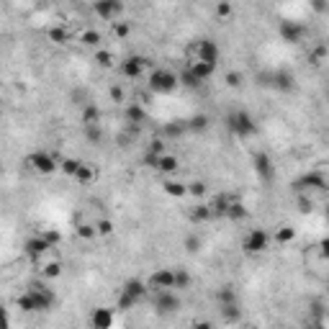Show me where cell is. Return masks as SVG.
<instances>
[{
	"label": "cell",
	"instance_id": "cell-1",
	"mask_svg": "<svg viewBox=\"0 0 329 329\" xmlns=\"http://www.w3.org/2000/svg\"><path fill=\"white\" fill-rule=\"evenodd\" d=\"M227 126L234 131L237 137H252L255 131H257V126H255V119L247 114V111H237V114H229L227 116Z\"/></svg>",
	"mask_w": 329,
	"mask_h": 329
},
{
	"label": "cell",
	"instance_id": "cell-2",
	"mask_svg": "<svg viewBox=\"0 0 329 329\" xmlns=\"http://www.w3.org/2000/svg\"><path fill=\"white\" fill-rule=\"evenodd\" d=\"M149 87H152V93H172L178 87V77L170 70H155L149 75Z\"/></svg>",
	"mask_w": 329,
	"mask_h": 329
},
{
	"label": "cell",
	"instance_id": "cell-3",
	"mask_svg": "<svg viewBox=\"0 0 329 329\" xmlns=\"http://www.w3.org/2000/svg\"><path fill=\"white\" fill-rule=\"evenodd\" d=\"M268 245H270V237H268V232H265V229H252V232L245 237V242H242L245 252H250V255L265 252V250H268Z\"/></svg>",
	"mask_w": 329,
	"mask_h": 329
},
{
	"label": "cell",
	"instance_id": "cell-4",
	"mask_svg": "<svg viewBox=\"0 0 329 329\" xmlns=\"http://www.w3.org/2000/svg\"><path fill=\"white\" fill-rule=\"evenodd\" d=\"M149 64V59H144V57H126L124 62H121V75L124 77H129V80H137V77H142L144 75V67Z\"/></svg>",
	"mask_w": 329,
	"mask_h": 329
},
{
	"label": "cell",
	"instance_id": "cell-5",
	"mask_svg": "<svg viewBox=\"0 0 329 329\" xmlns=\"http://www.w3.org/2000/svg\"><path fill=\"white\" fill-rule=\"evenodd\" d=\"M26 162H29V167H34V170L41 172V175H49V172L57 170V162L47 155V152H36V155H31Z\"/></svg>",
	"mask_w": 329,
	"mask_h": 329
},
{
	"label": "cell",
	"instance_id": "cell-6",
	"mask_svg": "<svg viewBox=\"0 0 329 329\" xmlns=\"http://www.w3.org/2000/svg\"><path fill=\"white\" fill-rule=\"evenodd\" d=\"M121 8H124L121 0H95V6H93L95 16H100L103 21H111L114 16H119Z\"/></svg>",
	"mask_w": 329,
	"mask_h": 329
},
{
	"label": "cell",
	"instance_id": "cell-7",
	"mask_svg": "<svg viewBox=\"0 0 329 329\" xmlns=\"http://www.w3.org/2000/svg\"><path fill=\"white\" fill-rule=\"evenodd\" d=\"M147 286L157 288V291H165V288H175V270H170V268H162V270H157L155 275L149 278V283H147Z\"/></svg>",
	"mask_w": 329,
	"mask_h": 329
},
{
	"label": "cell",
	"instance_id": "cell-8",
	"mask_svg": "<svg viewBox=\"0 0 329 329\" xmlns=\"http://www.w3.org/2000/svg\"><path fill=\"white\" fill-rule=\"evenodd\" d=\"M195 54H198V59H203V62L216 64V62H218V47H216V41H211V39L198 41V44H195Z\"/></svg>",
	"mask_w": 329,
	"mask_h": 329
},
{
	"label": "cell",
	"instance_id": "cell-9",
	"mask_svg": "<svg viewBox=\"0 0 329 329\" xmlns=\"http://www.w3.org/2000/svg\"><path fill=\"white\" fill-rule=\"evenodd\" d=\"M303 34H306V29L301 24H293V21H283V24H280V36L286 39L288 44H298L303 39Z\"/></svg>",
	"mask_w": 329,
	"mask_h": 329
},
{
	"label": "cell",
	"instance_id": "cell-10",
	"mask_svg": "<svg viewBox=\"0 0 329 329\" xmlns=\"http://www.w3.org/2000/svg\"><path fill=\"white\" fill-rule=\"evenodd\" d=\"M31 296H34V303H36V311H49L52 303H54V293L49 288H39L34 286L31 288Z\"/></svg>",
	"mask_w": 329,
	"mask_h": 329
},
{
	"label": "cell",
	"instance_id": "cell-11",
	"mask_svg": "<svg viewBox=\"0 0 329 329\" xmlns=\"http://www.w3.org/2000/svg\"><path fill=\"white\" fill-rule=\"evenodd\" d=\"M255 170H257V175L262 180H273L275 178V167H273V162H270V157L265 155V152H260V155H255Z\"/></svg>",
	"mask_w": 329,
	"mask_h": 329
},
{
	"label": "cell",
	"instance_id": "cell-12",
	"mask_svg": "<svg viewBox=\"0 0 329 329\" xmlns=\"http://www.w3.org/2000/svg\"><path fill=\"white\" fill-rule=\"evenodd\" d=\"M144 119H147L144 105H139V103H129V105L124 108V121H126L129 126H137V124H142Z\"/></svg>",
	"mask_w": 329,
	"mask_h": 329
},
{
	"label": "cell",
	"instance_id": "cell-13",
	"mask_svg": "<svg viewBox=\"0 0 329 329\" xmlns=\"http://www.w3.org/2000/svg\"><path fill=\"white\" fill-rule=\"evenodd\" d=\"M306 188H319V190H324V188H326L324 175H319V172H309V175H303L301 180H296V190H306Z\"/></svg>",
	"mask_w": 329,
	"mask_h": 329
},
{
	"label": "cell",
	"instance_id": "cell-14",
	"mask_svg": "<svg viewBox=\"0 0 329 329\" xmlns=\"http://www.w3.org/2000/svg\"><path fill=\"white\" fill-rule=\"evenodd\" d=\"M178 306H180V301L172 296V288H165V291L157 293V309L160 311H178Z\"/></svg>",
	"mask_w": 329,
	"mask_h": 329
},
{
	"label": "cell",
	"instance_id": "cell-15",
	"mask_svg": "<svg viewBox=\"0 0 329 329\" xmlns=\"http://www.w3.org/2000/svg\"><path fill=\"white\" fill-rule=\"evenodd\" d=\"M195 77H198L201 82H206L211 75H213V70H216V64H211V62H203V59H195V62H190V67H188Z\"/></svg>",
	"mask_w": 329,
	"mask_h": 329
},
{
	"label": "cell",
	"instance_id": "cell-16",
	"mask_svg": "<svg viewBox=\"0 0 329 329\" xmlns=\"http://www.w3.org/2000/svg\"><path fill=\"white\" fill-rule=\"evenodd\" d=\"M224 216L232 218V222H242V218H247V206H245L242 201L232 198L229 206H227V211H224Z\"/></svg>",
	"mask_w": 329,
	"mask_h": 329
},
{
	"label": "cell",
	"instance_id": "cell-17",
	"mask_svg": "<svg viewBox=\"0 0 329 329\" xmlns=\"http://www.w3.org/2000/svg\"><path fill=\"white\" fill-rule=\"evenodd\" d=\"M90 324H93V329H105V326L114 324V314L108 309H95L93 316H90Z\"/></svg>",
	"mask_w": 329,
	"mask_h": 329
},
{
	"label": "cell",
	"instance_id": "cell-18",
	"mask_svg": "<svg viewBox=\"0 0 329 329\" xmlns=\"http://www.w3.org/2000/svg\"><path fill=\"white\" fill-rule=\"evenodd\" d=\"M124 293H129L131 298L139 303V301L147 296V283H144V280H129L126 286H124Z\"/></svg>",
	"mask_w": 329,
	"mask_h": 329
},
{
	"label": "cell",
	"instance_id": "cell-19",
	"mask_svg": "<svg viewBox=\"0 0 329 329\" xmlns=\"http://www.w3.org/2000/svg\"><path fill=\"white\" fill-rule=\"evenodd\" d=\"M72 178H75L77 183L87 185V183H93V180H95V170H93V165H85V162H80V165H77V170H75V175H72Z\"/></svg>",
	"mask_w": 329,
	"mask_h": 329
},
{
	"label": "cell",
	"instance_id": "cell-20",
	"mask_svg": "<svg viewBox=\"0 0 329 329\" xmlns=\"http://www.w3.org/2000/svg\"><path fill=\"white\" fill-rule=\"evenodd\" d=\"M47 250H49V245H47V239H44V237H34V239H29V242H26V252L31 257H41Z\"/></svg>",
	"mask_w": 329,
	"mask_h": 329
},
{
	"label": "cell",
	"instance_id": "cell-21",
	"mask_svg": "<svg viewBox=\"0 0 329 329\" xmlns=\"http://www.w3.org/2000/svg\"><path fill=\"white\" fill-rule=\"evenodd\" d=\"M162 188H165V193L170 195V198H185V195H188V185L178 183V180H167Z\"/></svg>",
	"mask_w": 329,
	"mask_h": 329
},
{
	"label": "cell",
	"instance_id": "cell-22",
	"mask_svg": "<svg viewBox=\"0 0 329 329\" xmlns=\"http://www.w3.org/2000/svg\"><path fill=\"white\" fill-rule=\"evenodd\" d=\"M155 170H160V172H175V170H178V160H175L172 155H167V152H162V155H157Z\"/></svg>",
	"mask_w": 329,
	"mask_h": 329
},
{
	"label": "cell",
	"instance_id": "cell-23",
	"mask_svg": "<svg viewBox=\"0 0 329 329\" xmlns=\"http://www.w3.org/2000/svg\"><path fill=\"white\" fill-rule=\"evenodd\" d=\"M47 36H49L52 44H67V41H70V31L64 29V26H52V29L47 31Z\"/></svg>",
	"mask_w": 329,
	"mask_h": 329
},
{
	"label": "cell",
	"instance_id": "cell-24",
	"mask_svg": "<svg viewBox=\"0 0 329 329\" xmlns=\"http://www.w3.org/2000/svg\"><path fill=\"white\" fill-rule=\"evenodd\" d=\"M80 41L85 44V47H100V34L95 31V29H85V31H80Z\"/></svg>",
	"mask_w": 329,
	"mask_h": 329
},
{
	"label": "cell",
	"instance_id": "cell-25",
	"mask_svg": "<svg viewBox=\"0 0 329 329\" xmlns=\"http://www.w3.org/2000/svg\"><path fill=\"white\" fill-rule=\"evenodd\" d=\"M41 275L47 278V280H54V278H59V275H62V262H59V260H52V262H47V265L41 268Z\"/></svg>",
	"mask_w": 329,
	"mask_h": 329
},
{
	"label": "cell",
	"instance_id": "cell-26",
	"mask_svg": "<svg viewBox=\"0 0 329 329\" xmlns=\"http://www.w3.org/2000/svg\"><path fill=\"white\" fill-rule=\"evenodd\" d=\"M87 124H100V111L95 105H85L82 108V126H87Z\"/></svg>",
	"mask_w": 329,
	"mask_h": 329
},
{
	"label": "cell",
	"instance_id": "cell-27",
	"mask_svg": "<svg viewBox=\"0 0 329 329\" xmlns=\"http://www.w3.org/2000/svg\"><path fill=\"white\" fill-rule=\"evenodd\" d=\"M213 216V211H211V206H193V211H190V218L193 222H208V218Z\"/></svg>",
	"mask_w": 329,
	"mask_h": 329
},
{
	"label": "cell",
	"instance_id": "cell-28",
	"mask_svg": "<svg viewBox=\"0 0 329 329\" xmlns=\"http://www.w3.org/2000/svg\"><path fill=\"white\" fill-rule=\"evenodd\" d=\"M82 131H85V137H87V142H93V144H98V142L103 139V131H100V124H87V126H82Z\"/></svg>",
	"mask_w": 329,
	"mask_h": 329
},
{
	"label": "cell",
	"instance_id": "cell-29",
	"mask_svg": "<svg viewBox=\"0 0 329 329\" xmlns=\"http://www.w3.org/2000/svg\"><path fill=\"white\" fill-rule=\"evenodd\" d=\"M95 62L100 64V67H105V70H111L114 64H116V59H114V54L108 52V49H98L95 52Z\"/></svg>",
	"mask_w": 329,
	"mask_h": 329
},
{
	"label": "cell",
	"instance_id": "cell-30",
	"mask_svg": "<svg viewBox=\"0 0 329 329\" xmlns=\"http://www.w3.org/2000/svg\"><path fill=\"white\" fill-rule=\"evenodd\" d=\"M16 306L21 311H36V303H34V296H31V291L29 293H24V296H18V301H16Z\"/></svg>",
	"mask_w": 329,
	"mask_h": 329
},
{
	"label": "cell",
	"instance_id": "cell-31",
	"mask_svg": "<svg viewBox=\"0 0 329 329\" xmlns=\"http://www.w3.org/2000/svg\"><path fill=\"white\" fill-rule=\"evenodd\" d=\"M293 237H296V232L291 229V227H280L278 229V234H275V239L280 245H288V242H293Z\"/></svg>",
	"mask_w": 329,
	"mask_h": 329
},
{
	"label": "cell",
	"instance_id": "cell-32",
	"mask_svg": "<svg viewBox=\"0 0 329 329\" xmlns=\"http://www.w3.org/2000/svg\"><path fill=\"white\" fill-rule=\"evenodd\" d=\"M180 82H183V85H188L190 90H195V87H201V80L195 77L190 70H183V75H180Z\"/></svg>",
	"mask_w": 329,
	"mask_h": 329
},
{
	"label": "cell",
	"instance_id": "cell-33",
	"mask_svg": "<svg viewBox=\"0 0 329 329\" xmlns=\"http://www.w3.org/2000/svg\"><path fill=\"white\" fill-rule=\"evenodd\" d=\"M111 232H114L111 218H100V222H95V234H111Z\"/></svg>",
	"mask_w": 329,
	"mask_h": 329
},
{
	"label": "cell",
	"instance_id": "cell-34",
	"mask_svg": "<svg viewBox=\"0 0 329 329\" xmlns=\"http://www.w3.org/2000/svg\"><path fill=\"white\" fill-rule=\"evenodd\" d=\"M216 16H218V18H222V21L232 16V3H229V0H222V3H218V6H216Z\"/></svg>",
	"mask_w": 329,
	"mask_h": 329
},
{
	"label": "cell",
	"instance_id": "cell-35",
	"mask_svg": "<svg viewBox=\"0 0 329 329\" xmlns=\"http://www.w3.org/2000/svg\"><path fill=\"white\" fill-rule=\"evenodd\" d=\"M218 301H222V306H227V303H237V296H234L232 288H222V291H218Z\"/></svg>",
	"mask_w": 329,
	"mask_h": 329
},
{
	"label": "cell",
	"instance_id": "cell-36",
	"mask_svg": "<svg viewBox=\"0 0 329 329\" xmlns=\"http://www.w3.org/2000/svg\"><path fill=\"white\" fill-rule=\"evenodd\" d=\"M190 283V275L185 270H175V288H185Z\"/></svg>",
	"mask_w": 329,
	"mask_h": 329
},
{
	"label": "cell",
	"instance_id": "cell-37",
	"mask_svg": "<svg viewBox=\"0 0 329 329\" xmlns=\"http://www.w3.org/2000/svg\"><path fill=\"white\" fill-rule=\"evenodd\" d=\"M59 165H62V172H67V175H75V170H77V165H80V162H77V160H72V157H64V160H62Z\"/></svg>",
	"mask_w": 329,
	"mask_h": 329
},
{
	"label": "cell",
	"instance_id": "cell-38",
	"mask_svg": "<svg viewBox=\"0 0 329 329\" xmlns=\"http://www.w3.org/2000/svg\"><path fill=\"white\" fill-rule=\"evenodd\" d=\"M114 31H116V36H121V39H126V36L131 34V26L126 24V21H116V26H114Z\"/></svg>",
	"mask_w": 329,
	"mask_h": 329
},
{
	"label": "cell",
	"instance_id": "cell-39",
	"mask_svg": "<svg viewBox=\"0 0 329 329\" xmlns=\"http://www.w3.org/2000/svg\"><path fill=\"white\" fill-rule=\"evenodd\" d=\"M185 250H188V252H198V250H201V239L193 237V234L185 237Z\"/></svg>",
	"mask_w": 329,
	"mask_h": 329
},
{
	"label": "cell",
	"instance_id": "cell-40",
	"mask_svg": "<svg viewBox=\"0 0 329 329\" xmlns=\"http://www.w3.org/2000/svg\"><path fill=\"white\" fill-rule=\"evenodd\" d=\"M77 234H80L82 239H93V237H95V227H90V224H80V227H77Z\"/></svg>",
	"mask_w": 329,
	"mask_h": 329
},
{
	"label": "cell",
	"instance_id": "cell-41",
	"mask_svg": "<svg viewBox=\"0 0 329 329\" xmlns=\"http://www.w3.org/2000/svg\"><path fill=\"white\" fill-rule=\"evenodd\" d=\"M111 100H114V103H124V100H126V93H124L121 85H114V87H111Z\"/></svg>",
	"mask_w": 329,
	"mask_h": 329
},
{
	"label": "cell",
	"instance_id": "cell-42",
	"mask_svg": "<svg viewBox=\"0 0 329 329\" xmlns=\"http://www.w3.org/2000/svg\"><path fill=\"white\" fill-rule=\"evenodd\" d=\"M190 129H195V131H201V129H206L208 126V119L206 116H195V119H190V124H188Z\"/></svg>",
	"mask_w": 329,
	"mask_h": 329
},
{
	"label": "cell",
	"instance_id": "cell-43",
	"mask_svg": "<svg viewBox=\"0 0 329 329\" xmlns=\"http://www.w3.org/2000/svg\"><path fill=\"white\" fill-rule=\"evenodd\" d=\"M227 85L229 87H239V85H242V75H239V72H227Z\"/></svg>",
	"mask_w": 329,
	"mask_h": 329
},
{
	"label": "cell",
	"instance_id": "cell-44",
	"mask_svg": "<svg viewBox=\"0 0 329 329\" xmlns=\"http://www.w3.org/2000/svg\"><path fill=\"white\" fill-rule=\"evenodd\" d=\"M41 237H44V239H47V245H49V247H54V245H59V239H62V237H59L57 232H41Z\"/></svg>",
	"mask_w": 329,
	"mask_h": 329
},
{
	"label": "cell",
	"instance_id": "cell-45",
	"mask_svg": "<svg viewBox=\"0 0 329 329\" xmlns=\"http://www.w3.org/2000/svg\"><path fill=\"white\" fill-rule=\"evenodd\" d=\"M134 303H137V301L131 298L129 293H121V296H119V309H131Z\"/></svg>",
	"mask_w": 329,
	"mask_h": 329
},
{
	"label": "cell",
	"instance_id": "cell-46",
	"mask_svg": "<svg viewBox=\"0 0 329 329\" xmlns=\"http://www.w3.org/2000/svg\"><path fill=\"white\" fill-rule=\"evenodd\" d=\"M188 193H193V195H198V198H201V195H206V185L203 183H190Z\"/></svg>",
	"mask_w": 329,
	"mask_h": 329
},
{
	"label": "cell",
	"instance_id": "cell-47",
	"mask_svg": "<svg viewBox=\"0 0 329 329\" xmlns=\"http://www.w3.org/2000/svg\"><path fill=\"white\" fill-rule=\"evenodd\" d=\"M298 208H301V213H309L314 206H311V201L306 198V195H301V198H298Z\"/></svg>",
	"mask_w": 329,
	"mask_h": 329
},
{
	"label": "cell",
	"instance_id": "cell-48",
	"mask_svg": "<svg viewBox=\"0 0 329 329\" xmlns=\"http://www.w3.org/2000/svg\"><path fill=\"white\" fill-rule=\"evenodd\" d=\"M149 152H155V155H162V152H165V144H162L160 139H155V142H152V147H149Z\"/></svg>",
	"mask_w": 329,
	"mask_h": 329
},
{
	"label": "cell",
	"instance_id": "cell-49",
	"mask_svg": "<svg viewBox=\"0 0 329 329\" xmlns=\"http://www.w3.org/2000/svg\"><path fill=\"white\" fill-rule=\"evenodd\" d=\"M8 324H11V321H8V316H6V311H3V309H0V329H6Z\"/></svg>",
	"mask_w": 329,
	"mask_h": 329
},
{
	"label": "cell",
	"instance_id": "cell-50",
	"mask_svg": "<svg viewBox=\"0 0 329 329\" xmlns=\"http://www.w3.org/2000/svg\"><path fill=\"white\" fill-rule=\"evenodd\" d=\"M314 8H316L319 13H324V8H326V3H324V0H314Z\"/></svg>",
	"mask_w": 329,
	"mask_h": 329
}]
</instances>
